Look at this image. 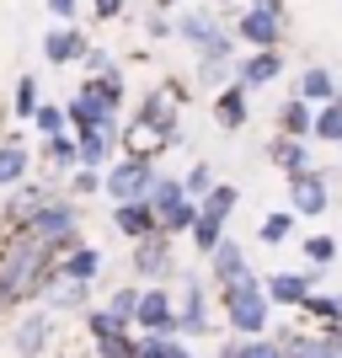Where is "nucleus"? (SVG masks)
<instances>
[{
  "label": "nucleus",
  "mask_w": 342,
  "mask_h": 358,
  "mask_svg": "<svg viewBox=\"0 0 342 358\" xmlns=\"http://www.w3.org/2000/svg\"><path fill=\"white\" fill-rule=\"evenodd\" d=\"M54 246H43L27 230L0 236V310H27L43 294V278L54 273Z\"/></svg>",
  "instance_id": "1"
},
{
  "label": "nucleus",
  "mask_w": 342,
  "mask_h": 358,
  "mask_svg": "<svg viewBox=\"0 0 342 358\" xmlns=\"http://www.w3.org/2000/svg\"><path fill=\"white\" fill-rule=\"evenodd\" d=\"M214 299H220V315L230 321V337H268L273 331V299L268 289H262V273H241L236 284L214 289Z\"/></svg>",
  "instance_id": "2"
},
{
  "label": "nucleus",
  "mask_w": 342,
  "mask_h": 358,
  "mask_svg": "<svg viewBox=\"0 0 342 358\" xmlns=\"http://www.w3.org/2000/svg\"><path fill=\"white\" fill-rule=\"evenodd\" d=\"M16 230H27V236H38L43 246H54V257L70 252L75 241H86V236H80V203H75L70 193H59L48 209H38L27 224H16Z\"/></svg>",
  "instance_id": "3"
},
{
  "label": "nucleus",
  "mask_w": 342,
  "mask_h": 358,
  "mask_svg": "<svg viewBox=\"0 0 342 358\" xmlns=\"http://www.w3.org/2000/svg\"><path fill=\"white\" fill-rule=\"evenodd\" d=\"M177 321H182V337L193 343L204 331H214V284L208 273H187L177 289Z\"/></svg>",
  "instance_id": "4"
},
{
  "label": "nucleus",
  "mask_w": 342,
  "mask_h": 358,
  "mask_svg": "<svg viewBox=\"0 0 342 358\" xmlns=\"http://www.w3.org/2000/svg\"><path fill=\"white\" fill-rule=\"evenodd\" d=\"M155 161H134V155H118V161L102 171V193L107 203H134V198H150V187H155Z\"/></svg>",
  "instance_id": "5"
},
{
  "label": "nucleus",
  "mask_w": 342,
  "mask_h": 358,
  "mask_svg": "<svg viewBox=\"0 0 342 358\" xmlns=\"http://www.w3.org/2000/svg\"><path fill=\"white\" fill-rule=\"evenodd\" d=\"M134 331H139V337H182V321H177V294H171L166 284H145V289H139Z\"/></svg>",
  "instance_id": "6"
},
{
  "label": "nucleus",
  "mask_w": 342,
  "mask_h": 358,
  "mask_svg": "<svg viewBox=\"0 0 342 358\" xmlns=\"http://www.w3.org/2000/svg\"><path fill=\"white\" fill-rule=\"evenodd\" d=\"M177 38L193 43L198 54H214V59H230V54H236V38H230V32L220 27V16L204 11V6H193V11L177 16Z\"/></svg>",
  "instance_id": "7"
},
{
  "label": "nucleus",
  "mask_w": 342,
  "mask_h": 358,
  "mask_svg": "<svg viewBox=\"0 0 342 358\" xmlns=\"http://www.w3.org/2000/svg\"><path fill=\"white\" fill-rule=\"evenodd\" d=\"M129 268L139 284H166L177 273V236H145L129 246Z\"/></svg>",
  "instance_id": "8"
},
{
  "label": "nucleus",
  "mask_w": 342,
  "mask_h": 358,
  "mask_svg": "<svg viewBox=\"0 0 342 358\" xmlns=\"http://www.w3.org/2000/svg\"><path fill=\"white\" fill-rule=\"evenodd\" d=\"M54 331H59L54 310H43V305H27V310H16L11 353H16V358H43V353H48V343H54Z\"/></svg>",
  "instance_id": "9"
},
{
  "label": "nucleus",
  "mask_w": 342,
  "mask_h": 358,
  "mask_svg": "<svg viewBox=\"0 0 342 358\" xmlns=\"http://www.w3.org/2000/svg\"><path fill=\"white\" fill-rule=\"evenodd\" d=\"M315 268H289V273H262V289H268L273 310H299L305 299L315 294Z\"/></svg>",
  "instance_id": "10"
},
{
  "label": "nucleus",
  "mask_w": 342,
  "mask_h": 358,
  "mask_svg": "<svg viewBox=\"0 0 342 358\" xmlns=\"http://www.w3.org/2000/svg\"><path fill=\"white\" fill-rule=\"evenodd\" d=\"M289 209H294L299 220H321V214L332 209V177L321 166L305 171V177H289Z\"/></svg>",
  "instance_id": "11"
},
{
  "label": "nucleus",
  "mask_w": 342,
  "mask_h": 358,
  "mask_svg": "<svg viewBox=\"0 0 342 358\" xmlns=\"http://www.w3.org/2000/svg\"><path fill=\"white\" fill-rule=\"evenodd\" d=\"M64 113H70V129H75V134H86V129H107V134H123V129H118V113H113V107H107L102 96L86 86V80H80V91H75L70 102H64Z\"/></svg>",
  "instance_id": "12"
},
{
  "label": "nucleus",
  "mask_w": 342,
  "mask_h": 358,
  "mask_svg": "<svg viewBox=\"0 0 342 358\" xmlns=\"http://www.w3.org/2000/svg\"><path fill=\"white\" fill-rule=\"evenodd\" d=\"M38 305L43 310H54V315H86L91 310V284H80V278H64L59 268L43 278V294H38Z\"/></svg>",
  "instance_id": "13"
},
{
  "label": "nucleus",
  "mask_w": 342,
  "mask_h": 358,
  "mask_svg": "<svg viewBox=\"0 0 342 358\" xmlns=\"http://www.w3.org/2000/svg\"><path fill=\"white\" fill-rule=\"evenodd\" d=\"M182 96H187V91H182L177 80H161V86H155V91H145V102H139V118H145V123H155V129H161V134L171 139V145L182 139V129H177V102H182Z\"/></svg>",
  "instance_id": "14"
},
{
  "label": "nucleus",
  "mask_w": 342,
  "mask_h": 358,
  "mask_svg": "<svg viewBox=\"0 0 342 358\" xmlns=\"http://www.w3.org/2000/svg\"><path fill=\"white\" fill-rule=\"evenodd\" d=\"M59 198V182H22V187H11V198H6V230H16V224H27L38 209H48Z\"/></svg>",
  "instance_id": "15"
},
{
  "label": "nucleus",
  "mask_w": 342,
  "mask_h": 358,
  "mask_svg": "<svg viewBox=\"0 0 342 358\" xmlns=\"http://www.w3.org/2000/svg\"><path fill=\"white\" fill-rule=\"evenodd\" d=\"M236 38L246 48H278L283 43V11H257V6H246V11L236 16Z\"/></svg>",
  "instance_id": "16"
},
{
  "label": "nucleus",
  "mask_w": 342,
  "mask_h": 358,
  "mask_svg": "<svg viewBox=\"0 0 342 358\" xmlns=\"http://www.w3.org/2000/svg\"><path fill=\"white\" fill-rule=\"evenodd\" d=\"M118 150H123V155H134V161H161L166 150H171V139H166L155 123H145L134 113V118L123 123V134H118Z\"/></svg>",
  "instance_id": "17"
},
{
  "label": "nucleus",
  "mask_w": 342,
  "mask_h": 358,
  "mask_svg": "<svg viewBox=\"0 0 342 358\" xmlns=\"http://www.w3.org/2000/svg\"><path fill=\"white\" fill-rule=\"evenodd\" d=\"M214 123H220L225 134H241V129L252 123V91L241 86V80H230L225 91H214Z\"/></svg>",
  "instance_id": "18"
},
{
  "label": "nucleus",
  "mask_w": 342,
  "mask_h": 358,
  "mask_svg": "<svg viewBox=\"0 0 342 358\" xmlns=\"http://www.w3.org/2000/svg\"><path fill=\"white\" fill-rule=\"evenodd\" d=\"M113 230L134 246L145 236H161V220H155V209H150L145 198H134V203H113Z\"/></svg>",
  "instance_id": "19"
},
{
  "label": "nucleus",
  "mask_w": 342,
  "mask_h": 358,
  "mask_svg": "<svg viewBox=\"0 0 342 358\" xmlns=\"http://www.w3.org/2000/svg\"><path fill=\"white\" fill-rule=\"evenodd\" d=\"M241 273H252V257H246V246H241L236 236H225L220 246H214V257H208V284L225 289V284H236Z\"/></svg>",
  "instance_id": "20"
},
{
  "label": "nucleus",
  "mask_w": 342,
  "mask_h": 358,
  "mask_svg": "<svg viewBox=\"0 0 342 358\" xmlns=\"http://www.w3.org/2000/svg\"><path fill=\"white\" fill-rule=\"evenodd\" d=\"M283 75V48H252L246 59H236V80L246 91H257V86H273Z\"/></svg>",
  "instance_id": "21"
},
{
  "label": "nucleus",
  "mask_w": 342,
  "mask_h": 358,
  "mask_svg": "<svg viewBox=\"0 0 342 358\" xmlns=\"http://www.w3.org/2000/svg\"><path fill=\"white\" fill-rule=\"evenodd\" d=\"M273 337H278L283 343V358H342V348L332 343V337H321V331L315 327H283V331H273Z\"/></svg>",
  "instance_id": "22"
},
{
  "label": "nucleus",
  "mask_w": 342,
  "mask_h": 358,
  "mask_svg": "<svg viewBox=\"0 0 342 358\" xmlns=\"http://www.w3.org/2000/svg\"><path fill=\"white\" fill-rule=\"evenodd\" d=\"M54 268H59L64 278L97 284V278H102V268H107V257H102V246H91V241H75L70 252H59V262H54Z\"/></svg>",
  "instance_id": "23"
},
{
  "label": "nucleus",
  "mask_w": 342,
  "mask_h": 358,
  "mask_svg": "<svg viewBox=\"0 0 342 358\" xmlns=\"http://www.w3.org/2000/svg\"><path fill=\"white\" fill-rule=\"evenodd\" d=\"M268 161L283 171V182H289V177H305V171H315V155H311V145H305V139H289V134H273V145H268Z\"/></svg>",
  "instance_id": "24"
},
{
  "label": "nucleus",
  "mask_w": 342,
  "mask_h": 358,
  "mask_svg": "<svg viewBox=\"0 0 342 358\" xmlns=\"http://www.w3.org/2000/svg\"><path fill=\"white\" fill-rule=\"evenodd\" d=\"M86 32H75L70 27V22H59V27H48L43 32V59L48 64H59V70H64V64H75V59H86Z\"/></svg>",
  "instance_id": "25"
},
{
  "label": "nucleus",
  "mask_w": 342,
  "mask_h": 358,
  "mask_svg": "<svg viewBox=\"0 0 342 358\" xmlns=\"http://www.w3.org/2000/svg\"><path fill=\"white\" fill-rule=\"evenodd\" d=\"M32 155H38V150L22 145V139H0V187H6V193L32 177Z\"/></svg>",
  "instance_id": "26"
},
{
  "label": "nucleus",
  "mask_w": 342,
  "mask_h": 358,
  "mask_svg": "<svg viewBox=\"0 0 342 358\" xmlns=\"http://www.w3.org/2000/svg\"><path fill=\"white\" fill-rule=\"evenodd\" d=\"M38 155H43V166L54 171V177H70V171H80V139L64 129V134H54V139H43L38 145Z\"/></svg>",
  "instance_id": "27"
},
{
  "label": "nucleus",
  "mask_w": 342,
  "mask_h": 358,
  "mask_svg": "<svg viewBox=\"0 0 342 358\" xmlns=\"http://www.w3.org/2000/svg\"><path fill=\"white\" fill-rule=\"evenodd\" d=\"M294 96H305L311 107H327V102H337L342 91H337V75L327 70V64H311V70L299 75V91Z\"/></svg>",
  "instance_id": "28"
},
{
  "label": "nucleus",
  "mask_w": 342,
  "mask_h": 358,
  "mask_svg": "<svg viewBox=\"0 0 342 358\" xmlns=\"http://www.w3.org/2000/svg\"><path fill=\"white\" fill-rule=\"evenodd\" d=\"M278 134H289V139H311L315 134V107L305 102V96H289V102L278 107Z\"/></svg>",
  "instance_id": "29"
},
{
  "label": "nucleus",
  "mask_w": 342,
  "mask_h": 358,
  "mask_svg": "<svg viewBox=\"0 0 342 358\" xmlns=\"http://www.w3.org/2000/svg\"><path fill=\"white\" fill-rule=\"evenodd\" d=\"M75 139H80V166H91V171H107V166L118 161V155H113L118 134H107V129H86V134H75Z\"/></svg>",
  "instance_id": "30"
},
{
  "label": "nucleus",
  "mask_w": 342,
  "mask_h": 358,
  "mask_svg": "<svg viewBox=\"0 0 342 358\" xmlns=\"http://www.w3.org/2000/svg\"><path fill=\"white\" fill-rule=\"evenodd\" d=\"M214 358H283V343L273 331L268 337H225Z\"/></svg>",
  "instance_id": "31"
},
{
  "label": "nucleus",
  "mask_w": 342,
  "mask_h": 358,
  "mask_svg": "<svg viewBox=\"0 0 342 358\" xmlns=\"http://www.w3.org/2000/svg\"><path fill=\"white\" fill-rule=\"evenodd\" d=\"M198 209H204L208 220L230 224V220H236V209H241V187H236V182H214V193H208Z\"/></svg>",
  "instance_id": "32"
},
{
  "label": "nucleus",
  "mask_w": 342,
  "mask_h": 358,
  "mask_svg": "<svg viewBox=\"0 0 342 358\" xmlns=\"http://www.w3.org/2000/svg\"><path fill=\"white\" fill-rule=\"evenodd\" d=\"M294 220H299L294 209H273V214H262V224H257V241H262V246H283V241H294Z\"/></svg>",
  "instance_id": "33"
},
{
  "label": "nucleus",
  "mask_w": 342,
  "mask_h": 358,
  "mask_svg": "<svg viewBox=\"0 0 342 358\" xmlns=\"http://www.w3.org/2000/svg\"><path fill=\"white\" fill-rule=\"evenodd\" d=\"M230 80H236V64H230V59H214V54H198L193 86H214V91H225Z\"/></svg>",
  "instance_id": "34"
},
{
  "label": "nucleus",
  "mask_w": 342,
  "mask_h": 358,
  "mask_svg": "<svg viewBox=\"0 0 342 358\" xmlns=\"http://www.w3.org/2000/svg\"><path fill=\"white\" fill-rule=\"evenodd\" d=\"M182 198H187V187H182V177H166V171H161V177H155V187H150V198H145V203H150V209H155V220H161L166 209H177Z\"/></svg>",
  "instance_id": "35"
},
{
  "label": "nucleus",
  "mask_w": 342,
  "mask_h": 358,
  "mask_svg": "<svg viewBox=\"0 0 342 358\" xmlns=\"http://www.w3.org/2000/svg\"><path fill=\"white\" fill-rule=\"evenodd\" d=\"M86 86L97 91V96H102V102L113 107V113H118V107H123V96H129V86H123V70H118V64H113V70H102V75H86Z\"/></svg>",
  "instance_id": "36"
},
{
  "label": "nucleus",
  "mask_w": 342,
  "mask_h": 358,
  "mask_svg": "<svg viewBox=\"0 0 342 358\" xmlns=\"http://www.w3.org/2000/svg\"><path fill=\"white\" fill-rule=\"evenodd\" d=\"M299 246H305V262H311L315 273H327L332 262L342 257V241H337V236H305Z\"/></svg>",
  "instance_id": "37"
},
{
  "label": "nucleus",
  "mask_w": 342,
  "mask_h": 358,
  "mask_svg": "<svg viewBox=\"0 0 342 358\" xmlns=\"http://www.w3.org/2000/svg\"><path fill=\"white\" fill-rule=\"evenodd\" d=\"M91 353L97 358H139V331H107V337L91 343Z\"/></svg>",
  "instance_id": "38"
},
{
  "label": "nucleus",
  "mask_w": 342,
  "mask_h": 358,
  "mask_svg": "<svg viewBox=\"0 0 342 358\" xmlns=\"http://www.w3.org/2000/svg\"><path fill=\"white\" fill-rule=\"evenodd\" d=\"M225 236H230V224H220V220H208V214L198 209V224H193V252L204 257V262H208V257H214V246H220Z\"/></svg>",
  "instance_id": "39"
},
{
  "label": "nucleus",
  "mask_w": 342,
  "mask_h": 358,
  "mask_svg": "<svg viewBox=\"0 0 342 358\" xmlns=\"http://www.w3.org/2000/svg\"><path fill=\"white\" fill-rule=\"evenodd\" d=\"M311 139H321V145H342V96L327 102V107H315V134Z\"/></svg>",
  "instance_id": "40"
},
{
  "label": "nucleus",
  "mask_w": 342,
  "mask_h": 358,
  "mask_svg": "<svg viewBox=\"0 0 342 358\" xmlns=\"http://www.w3.org/2000/svg\"><path fill=\"white\" fill-rule=\"evenodd\" d=\"M193 224H198V203H193V198H182L177 209L161 214V236H193Z\"/></svg>",
  "instance_id": "41"
},
{
  "label": "nucleus",
  "mask_w": 342,
  "mask_h": 358,
  "mask_svg": "<svg viewBox=\"0 0 342 358\" xmlns=\"http://www.w3.org/2000/svg\"><path fill=\"white\" fill-rule=\"evenodd\" d=\"M80 321H86V337H91V343H97V337H107V331H134L129 321H118V315L107 310V305H91Z\"/></svg>",
  "instance_id": "42"
},
{
  "label": "nucleus",
  "mask_w": 342,
  "mask_h": 358,
  "mask_svg": "<svg viewBox=\"0 0 342 358\" xmlns=\"http://www.w3.org/2000/svg\"><path fill=\"white\" fill-rule=\"evenodd\" d=\"M38 75H22V80H16V91H11V113L16 118H38Z\"/></svg>",
  "instance_id": "43"
},
{
  "label": "nucleus",
  "mask_w": 342,
  "mask_h": 358,
  "mask_svg": "<svg viewBox=\"0 0 342 358\" xmlns=\"http://www.w3.org/2000/svg\"><path fill=\"white\" fill-rule=\"evenodd\" d=\"M32 129H38L43 139L64 134V129H70V113H64V102H43V107H38V118H32Z\"/></svg>",
  "instance_id": "44"
},
{
  "label": "nucleus",
  "mask_w": 342,
  "mask_h": 358,
  "mask_svg": "<svg viewBox=\"0 0 342 358\" xmlns=\"http://www.w3.org/2000/svg\"><path fill=\"white\" fill-rule=\"evenodd\" d=\"M139 289L145 284H118L113 294H107V310L118 315V321H129V327H134V310H139Z\"/></svg>",
  "instance_id": "45"
},
{
  "label": "nucleus",
  "mask_w": 342,
  "mask_h": 358,
  "mask_svg": "<svg viewBox=\"0 0 342 358\" xmlns=\"http://www.w3.org/2000/svg\"><path fill=\"white\" fill-rule=\"evenodd\" d=\"M64 193H70L75 203H80V198H97V193H102V171H91V166L70 171V177H64Z\"/></svg>",
  "instance_id": "46"
},
{
  "label": "nucleus",
  "mask_w": 342,
  "mask_h": 358,
  "mask_svg": "<svg viewBox=\"0 0 342 358\" xmlns=\"http://www.w3.org/2000/svg\"><path fill=\"white\" fill-rule=\"evenodd\" d=\"M182 187H187V198H193V203H204V198L214 193V166H208V161H193V171L182 177Z\"/></svg>",
  "instance_id": "47"
},
{
  "label": "nucleus",
  "mask_w": 342,
  "mask_h": 358,
  "mask_svg": "<svg viewBox=\"0 0 342 358\" xmlns=\"http://www.w3.org/2000/svg\"><path fill=\"white\" fill-rule=\"evenodd\" d=\"M86 75H102V70H113V54H107V48H86Z\"/></svg>",
  "instance_id": "48"
},
{
  "label": "nucleus",
  "mask_w": 342,
  "mask_h": 358,
  "mask_svg": "<svg viewBox=\"0 0 342 358\" xmlns=\"http://www.w3.org/2000/svg\"><path fill=\"white\" fill-rule=\"evenodd\" d=\"M91 11L102 16V22H113V16H123V0H91Z\"/></svg>",
  "instance_id": "49"
},
{
  "label": "nucleus",
  "mask_w": 342,
  "mask_h": 358,
  "mask_svg": "<svg viewBox=\"0 0 342 358\" xmlns=\"http://www.w3.org/2000/svg\"><path fill=\"white\" fill-rule=\"evenodd\" d=\"M48 11L59 16V22H75V0H48Z\"/></svg>",
  "instance_id": "50"
},
{
  "label": "nucleus",
  "mask_w": 342,
  "mask_h": 358,
  "mask_svg": "<svg viewBox=\"0 0 342 358\" xmlns=\"http://www.w3.org/2000/svg\"><path fill=\"white\" fill-rule=\"evenodd\" d=\"M257 11H283V0H252Z\"/></svg>",
  "instance_id": "51"
},
{
  "label": "nucleus",
  "mask_w": 342,
  "mask_h": 358,
  "mask_svg": "<svg viewBox=\"0 0 342 358\" xmlns=\"http://www.w3.org/2000/svg\"><path fill=\"white\" fill-rule=\"evenodd\" d=\"M171 6H177V0H155V11H171Z\"/></svg>",
  "instance_id": "52"
},
{
  "label": "nucleus",
  "mask_w": 342,
  "mask_h": 358,
  "mask_svg": "<svg viewBox=\"0 0 342 358\" xmlns=\"http://www.w3.org/2000/svg\"><path fill=\"white\" fill-rule=\"evenodd\" d=\"M337 241H342V230H337Z\"/></svg>",
  "instance_id": "53"
},
{
  "label": "nucleus",
  "mask_w": 342,
  "mask_h": 358,
  "mask_svg": "<svg viewBox=\"0 0 342 358\" xmlns=\"http://www.w3.org/2000/svg\"><path fill=\"white\" fill-rule=\"evenodd\" d=\"M337 150H342V145H337Z\"/></svg>",
  "instance_id": "54"
}]
</instances>
